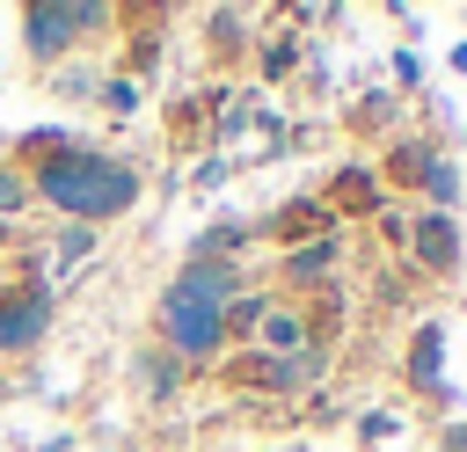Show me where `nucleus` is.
I'll use <instances>...</instances> for the list:
<instances>
[{
    "label": "nucleus",
    "instance_id": "obj_1",
    "mask_svg": "<svg viewBox=\"0 0 467 452\" xmlns=\"http://www.w3.org/2000/svg\"><path fill=\"white\" fill-rule=\"evenodd\" d=\"M29 190H36L51 211H66V226H109V219H124V211L139 204V168H131L124 153H109V146L73 139L66 153H51V160L29 175Z\"/></svg>",
    "mask_w": 467,
    "mask_h": 452
},
{
    "label": "nucleus",
    "instance_id": "obj_2",
    "mask_svg": "<svg viewBox=\"0 0 467 452\" xmlns=\"http://www.w3.org/2000/svg\"><path fill=\"white\" fill-rule=\"evenodd\" d=\"M241 292V270L226 255H190V270H175V284L153 306L161 350L168 357H212L226 343V306Z\"/></svg>",
    "mask_w": 467,
    "mask_h": 452
},
{
    "label": "nucleus",
    "instance_id": "obj_3",
    "mask_svg": "<svg viewBox=\"0 0 467 452\" xmlns=\"http://www.w3.org/2000/svg\"><path fill=\"white\" fill-rule=\"evenodd\" d=\"M22 51H29V66H58V58H73L88 36H102L109 22H117V7H102V0H29L22 15Z\"/></svg>",
    "mask_w": 467,
    "mask_h": 452
},
{
    "label": "nucleus",
    "instance_id": "obj_4",
    "mask_svg": "<svg viewBox=\"0 0 467 452\" xmlns=\"http://www.w3.org/2000/svg\"><path fill=\"white\" fill-rule=\"evenodd\" d=\"M51 270H22L7 292H0V357H29L44 335H51Z\"/></svg>",
    "mask_w": 467,
    "mask_h": 452
},
{
    "label": "nucleus",
    "instance_id": "obj_5",
    "mask_svg": "<svg viewBox=\"0 0 467 452\" xmlns=\"http://www.w3.org/2000/svg\"><path fill=\"white\" fill-rule=\"evenodd\" d=\"M416 255H423L431 270H445V262L460 255V241H452V219H445V211H431V219L416 226Z\"/></svg>",
    "mask_w": 467,
    "mask_h": 452
},
{
    "label": "nucleus",
    "instance_id": "obj_6",
    "mask_svg": "<svg viewBox=\"0 0 467 452\" xmlns=\"http://www.w3.org/2000/svg\"><path fill=\"white\" fill-rule=\"evenodd\" d=\"M175 365H182V357H168V350H139L131 372H139V386H146L153 401H168V394H175Z\"/></svg>",
    "mask_w": 467,
    "mask_h": 452
},
{
    "label": "nucleus",
    "instance_id": "obj_7",
    "mask_svg": "<svg viewBox=\"0 0 467 452\" xmlns=\"http://www.w3.org/2000/svg\"><path fill=\"white\" fill-rule=\"evenodd\" d=\"M255 335H263L270 350H299V343H306V321H299V313H285V306H270Z\"/></svg>",
    "mask_w": 467,
    "mask_h": 452
},
{
    "label": "nucleus",
    "instance_id": "obj_8",
    "mask_svg": "<svg viewBox=\"0 0 467 452\" xmlns=\"http://www.w3.org/2000/svg\"><path fill=\"white\" fill-rule=\"evenodd\" d=\"M51 95L88 102V95H102V80H95V66H51Z\"/></svg>",
    "mask_w": 467,
    "mask_h": 452
},
{
    "label": "nucleus",
    "instance_id": "obj_9",
    "mask_svg": "<svg viewBox=\"0 0 467 452\" xmlns=\"http://www.w3.org/2000/svg\"><path fill=\"white\" fill-rule=\"evenodd\" d=\"M438 350H445V335L423 328V335H416V386H423V394H438Z\"/></svg>",
    "mask_w": 467,
    "mask_h": 452
},
{
    "label": "nucleus",
    "instance_id": "obj_10",
    "mask_svg": "<svg viewBox=\"0 0 467 452\" xmlns=\"http://www.w3.org/2000/svg\"><path fill=\"white\" fill-rule=\"evenodd\" d=\"M80 255H95V226H66V233H58V255H51V262H58V270H73Z\"/></svg>",
    "mask_w": 467,
    "mask_h": 452
},
{
    "label": "nucleus",
    "instance_id": "obj_11",
    "mask_svg": "<svg viewBox=\"0 0 467 452\" xmlns=\"http://www.w3.org/2000/svg\"><path fill=\"white\" fill-rule=\"evenodd\" d=\"M22 204H29V175L22 168H0V219H15Z\"/></svg>",
    "mask_w": 467,
    "mask_h": 452
},
{
    "label": "nucleus",
    "instance_id": "obj_12",
    "mask_svg": "<svg viewBox=\"0 0 467 452\" xmlns=\"http://www.w3.org/2000/svg\"><path fill=\"white\" fill-rule=\"evenodd\" d=\"M328 262H336V248H328V241H314V248H299V255H292V277H321Z\"/></svg>",
    "mask_w": 467,
    "mask_h": 452
},
{
    "label": "nucleus",
    "instance_id": "obj_13",
    "mask_svg": "<svg viewBox=\"0 0 467 452\" xmlns=\"http://www.w3.org/2000/svg\"><path fill=\"white\" fill-rule=\"evenodd\" d=\"M102 102H109L117 117H131V109H139V80H102Z\"/></svg>",
    "mask_w": 467,
    "mask_h": 452
},
{
    "label": "nucleus",
    "instance_id": "obj_14",
    "mask_svg": "<svg viewBox=\"0 0 467 452\" xmlns=\"http://www.w3.org/2000/svg\"><path fill=\"white\" fill-rule=\"evenodd\" d=\"M0 401H7V379H0Z\"/></svg>",
    "mask_w": 467,
    "mask_h": 452
}]
</instances>
